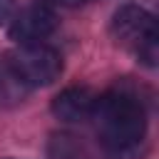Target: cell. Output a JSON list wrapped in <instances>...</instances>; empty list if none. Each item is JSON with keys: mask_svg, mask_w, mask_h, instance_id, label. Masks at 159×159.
I'll return each mask as SVG.
<instances>
[{"mask_svg": "<svg viewBox=\"0 0 159 159\" xmlns=\"http://www.w3.org/2000/svg\"><path fill=\"white\" fill-rule=\"evenodd\" d=\"M40 2H45V5H50L52 10L60 5V7H80V5H87V2H92V0H40Z\"/></svg>", "mask_w": 159, "mask_h": 159, "instance_id": "ba28073f", "label": "cell"}, {"mask_svg": "<svg viewBox=\"0 0 159 159\" xmlns=\"http://www.w3.org/2000/svg\"><path fill=\"white\" fill-rule=\"evenodd\" d=\"M7 60L15 67V72L20 75V80L30 89L52 84L62 75V57H60V52L47 47L45 42L20 45L17 50H12L7 55Z\"/></svg>", "mask_w": 159, "mask_h": 159, "instance_id": "7a4b0ae2", "label": "cell"}, {"mask_svg": "<svg viewBox=\"0 0 159 159\" xmlns=\"http://www.w3.org/2000/svg\"><path fill=\"white\" fill-rule=\"evenodd\" d=\"M30 87L20 80L15 67L10 65L7 55L0 57V107H15L27 97Z\"/></svg>", "mask_w": 159, "mask_h": 159, "instance_id": "8992f818", "label": "cell"}, {"mask_svg": "<svg viewBox=\"0 0 159 159\" xmlns=\"http://www.w3.org/2000/svg\"><path fill=\"white\" fill-rule=\"evenodd\" d=\"M12 10H15V0H0V25L12 17Z\"/></svg>", "mask_w": 159, "mask_h": 159, "instance_id": "9c48e42d", "label": "cell"}, {"mask_svg": "<svg viewBox=\"0 0 159 159\" xmlns=\"http://www.w3.org/2000/svg\"><path fill=\"white\" fill-rule=\"evenodd\" d=\"M57 27V15L50 5L45 2H35L27 5L25 10H20L12 17L10 25V37L17 45H37L45 37H50Z\"/></svg>", "mask_w": 159, "mask_h": 159, "instance_id": "277c9868", "label": "cell"}, {"mask_svg": "<svg viewBox=\"0 0 159 159\" xmlns=\"http://www.w3.org/2000/svg\"><path fill=\"white\" fill-rule=\"evenodd\" d=\"M97 97L89 87H82V84H72V87H65L55 99H52V114L62 122H87L92 119L94 114V107H97Z\"/></svg>", "mask_w": 159, "mask_h": 159, "instance_id": "5b68a950", "label": "cell"}, {"mask_svg": "<svg viewBox=\"0 0 159 159\" xmlns=\"http://www.w3.org/2000/svg\"><path fill=\"white\" fill-rule=\"evenodd\" d=\"M92 119L97 122L102 149L109 159H134L147 132V112L129 89H109L97 97Z\"/></svg>", "mask_w": 159, "mask_h": 159, "instance_id": "6da1fadb", "label": "cell"}, {"mask_svg": "<svg viewBox=\"0 0 159 159\" xmlns=\"http://www.w3.org/2000/svg\"><path fill=\"white\" fill-rule=\"evenodd\" d=\"M112 35L117 42L139 52L142 47L157 42V22L154 15L139 5H122L112 15Z\"/></svg>", "mask_w": 159, "mask_h": 159, "instance_id": "3957f363", "label": "cell"}, {"mask_svg": "<svg viewBox=\"0 0 159 159\" xmlns=\"http://www.w3.org/2000/svg\"><path fill=\"white\" fill-rule=\"evenodd\" d=\"M50 157L52 159H82V144L72 134H57L50 142Z\"/></svg>", "mask_w": 159, "mask_h": 159, "instance_id": "52a82bcc", "label": "cell"}]
</instances>
